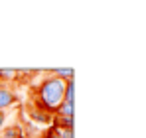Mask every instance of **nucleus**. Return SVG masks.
Listing matches in <instances>:
<instances>
[{"label": "nucleus", "instance_id": "obj_1", "mask_svg": "<svg viewBox=\"0 0 146 138\" xmlns=\"http://www.w3.org/2000/svg\"><path fill=\"white\" fill-rule=\"evenodd\" d=\"M63 95H65V81L48 73L46 77H42L40 85L36 87L38 109L46 111L49 115H55L57 107L63 103Z\"/></svg>", "mask_w": 146, "mask_h": 138}, {"label": "nucleus", "instance_id": "obj_2", "mask_svg": "<svg viewBox=\"0 0 146 138\" xmlns=\"http://www.w3.org/2000/svg\"><path fill=\"white\" fill-rule=\"evenodd\" d=\"M16 103H18L16 91H12V89L6 87V85H0V111H6V109H10V107L16 105Z\"/></svg>", "mask_w": 146, "mask_h": 138}, {"label": "nucleus", "instance_id": "obj_3", "mask_svg": "<svg viewBox=\"0 0 146 138\" xmlns=\"http://www.w3.org/2000/svg\"><path fill=\"white\" fill-rule=\"evenodd\" d=\"M55 128H73V116H53V120L49 122Z\"/></svg>", "mask_w": 146, "mask_h": 138}, {"label": "nucleus", "instance_id": "obj_4", "mask_svg": "<svg viewBox=\"0 0 146 138\" xmlns=\"http://www.w3.org/2000/svg\"><path fill=\"white\" fill-rule=\"evenodd\" d=\"M51 75H55V77H59L61 81H69L75 77V71L71 67H59V69H53V71H49Z\"/></svg>", "mask_w": 146, "mask_h": 138}, {"label": "nucleus", "instance_id": "obj_5", "mask_svg": "<svg viewBox=\"0 0 146 138\" xmlns=\"http://www.w3.org/2000/svg\"><path fill=\"white\" fill-rule=\"evenodd\" d=\"M30 113H32V116L38 120V122H42V124H49L51 122V118H49V113H46V111H42V109H30Z\"/></svg>", "mask_w": 146, "mask_h": 138}, {"label": "nucleus", "instance_id": "obj_6", "mask_svg": "<svg viewBox=\"0 0 146 138\" xmlns=\"http://www.w3.org/2000/svg\"><path fill=\"white\" fill-rule=\"evenodd\" d=\"M55 115H57V116H73V103H67V101H63V103L57 107Z\"/></svg>", "mask_w": 146, "mask_h": 138}, {"label": "nucleus", "instance_id": "obj_7", "mask_svg": "<svg viewBox=\"0 0 146 138\" xmlns=\"http://www.w3.org/2000/svg\"><path fill=\"white\" fill-rule=\"evenodd\" d=\"M16 79V69H0V85Z\"/></svg>", "mask_w": 146, "mask_h": 138}, {"label": "nucleus", "instance_id": "obj_8", "mask_svg": "<svg viewBox=\"0 0 146 138\" xmlns=\"http://www.w3.org/2000/svg\"><path fill=\"white\" fill-rule=\"evenodd\" d=\"M0 138H20V128L18 126H8L0 130Z\"/></svg>", "mask_w": 146, "mask_h": 138}, {"label": "nucleus", "instance_id": "obj_9", "mask_svg": "<svg viewBox=\"0 0 146 138\" xmlns=\"http://www.w3.org/2000/svg\"><path fill=\"white\" fill-rule=\"evenodd\" d=\"M55 134L59 138H73V128H55Z\"/></svg>", "mask_w": 146, "mask_h": 138}, {"label": "nucleus", "instance_id": "obj_10", "mask_svg": "<svg viewBox=\"0 0 146 138\" xmlns=\"http://www.w3.org/2000/svg\"><path fill=\"white\" fill-rule=\"evenodd\" d=\"M4 122H6V111H0V130L4 128Z\"/></svg>", "mask_w": 146, "mask_h": 138}]
</instances>
